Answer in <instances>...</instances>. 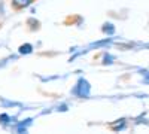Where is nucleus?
Returning a JSON list of instances; mask_svg holds the SVG:
<instances>
[{
  "label": "nucleus",
  "mask_w": 149,
  "mask_h": 134,
  "mask_svg": "<svg viewBox=\"0 0 149 134\" xmlns=\"http://www.w3.org/2000/svg\"><path fill=\"white\" fill-rule=\"evenodd\" d=\"M33 2H34V0H12V2H10V8L14 9L15 12H19L22 9L29 8Z\"/></svg>",
  "instance_id": "nucleus-1"
}]
</instances>
